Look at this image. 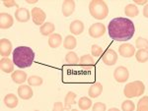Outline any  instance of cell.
Listing matches in <instances>:
<instances>
[{"mask_svg":"<svg viewBox=\"0 0 148 111\" xmlns=\"http://www.w3.org/2000/svg\"><path fill=\"white\" fill-rule=\"evenodd\" d=\"M109 35L113 41H127L134 35L135 27L132 21L128 18L118 17L109 23Z\"/></svg>","mask_w":148,"mask_h":111,"instance_id":"1","label":"cell"},{"mask_svg":"<svg viewBox=\"0 0 148 111\" xmlns=\"http://www.w3.org/2000/svg\"><path fill=\"white\" fill-rule=\"evenodd\" d=\"M13 62L20 69L29 68L35 60V52L29 46H18L13 51Z\"/></svg>","mask_w":148,"mask_h":111,"instance_id":"2","label":"cell"},{"mask_svg":"<svg viewBox=\"0 0 148 111\" xmlns=\"http://www.w3.org/2000/svg\"><path fill=\"white\" fill-rule=\"evenodd\" d=\"M89 12L96 20H104L109 15V7L102 0H93L89 3Z\"/></svg>","mask_w":148,"mask_h":111,"instance_id":"3","label":"cell"},{"mask_svg":"<svg viewBox=\"0 0 148 111\" xmlns=\"http://www.w3.org/2000/svg\"><path fill=\"white\" fill-rule=\"evenodd\" d=\"M145 91V86L141 81H134L125 85L123 93L127 98L138 97Z\"/></svg>","mask_w":148,"mask_h":111,"instance_id":"4","label":"cell"},{"mask_svg":"<svg viewBox=\"0 0 148 111\" xmlns=\"http://www.w3.org/2000/svg\"><path fill=\"white\" fill-rule=\"evenodd\" d=\"M31 16H32L33 22L37 26L44 25L47 18L46 12L42 10V9L39 8V7H35V8H33L31 10Z\"/></svg>","mask_w":148,"mask_h":111,"instance_id":"5","label":"cell"},{"mask_svg":"<svg viewBox=\"0 0 148 111\" xmlns=\"http://www.w3.org/2000/svg\"><path fill=\"white\" fill-rule=\"evenodd\" d=\"M118 59H119L118 54H116V52L114 49H111V48L106 49L102 55L103 62L107 66H114L118 62Z\"/></svg>","mask_w":148,"mask_h":111,"instance_id":"6","label":"cell"},{"mask_svg":"<svg viewBox=\"0 0 148 111\" xmlns=\"http://www.w3.org/2000/svg\"><path fill=\"white\" fill-rule=\"evenodd\" d=\"M89 35L93 39H99L106 34V27L102 23H95L89 28Z\"/></svg>","mask_w":148,"mask_h":111,"instance_id":"7","label":"cell"},{"mask_svg":"<svg viewBox=\"0 0 148 111\" xmlns=\"http://www.w3.org/2000/svg\"><path fill=\"white\" fill-rule=\"evenodd\" d=\"M114 78L118 83H125L130 78V72L127 68L123 66H119L114 71Z\"/></svg>","mask_w":148,"mask_h":111,"instance_id":"8","label":"cell"},{"mask_svg":"<svg viewBox=\"0 0 148 111\" xmlns=\"http://www.w3.org/2000/svg\"><path fill=\"white\" fill-rule=\"evenodd\" d=\"M135 47L130 43H123L119 46V53L121 56H123V58H130L135 54Z\"/></svg>","mask_w":148,"mask_h":111,"instance_id":"9","label":"cell"},{"mask_svg":"<svg viewBox=\"0 0 148 111\" xmlns=\"http://www.w3.org/2000/svg\"><path fill=\"white\" fill-rule=\"evenodd\" d=\"M96 64V60L93 58L92 55L90 54H85V55L81 56L80 61H79V65L81 66L83 70L85 71H89L91 70L93 67Z\"/></svg>","mask_w":148,"mask_h":111,"instance_id":"10","label":"cell"},{"mask_svg":"<svg viewBox=\"0 0 148 111\" xmlns=\"http://www.w3.org/2000/svg\"><path fill=\"white\" fill-rule=\"evenodd\" d=\"M17 93L19 97L24 100L31 99L33 97V94H34V91H33L31 86H29V85H21L18 88Z\"/></svg>","mask_w":148,"mask_h":111,"instance_id":"11","label":"cell"},{"mask_svg":"<svg viewBox=\"0 0 148 111\" xmlns=\"http://www.w3.org/2000/svg\"><path fill=\"white\" fill-rule=\"evenodd\" d=\"M13 25H14V18L9 13L2 12L0 14V28L2 30H7V29H10Z\"/></svg>","mask_w":148,"mask_h":111,"instance_id":"12","label":"cell"},{"mask_svg":"<svg viewBox=\"0 0 148 111\" xmlns=\"http://www.w3.org/2000/svg\"><path fill=\"white\" fill-rule=\"evenodd\" d=\"M12 43L9 39H2L0 41V55L2 56V58H6L7 56H9L12 52Z\"/></svg>","mask_w":148,"mask_h":111,"instance_id":"13","label":"cell"},{"mask_svg":"<svg viewBox=\"0 0 148 111\" xmlns=\"http://www.w3.org/2000/svg\"><path fill=\"white\" fill-rule=\"evenodd\" d=\"M32 18L31 13L28 9L26 8H18L15 11V19L20 23H26Z\"/></svg>","mask_w":148,"mask_h":111,"instance_id":"14","label":"cell"},{"mask_svg":"<svg viewBox=\"0 0 148 111\" xmlns=\"http://www.w3.org/2000/svg\"><path fill=\"white\" fill-rule=\"evenodd\" d=\"M11 79L15 84L23 85L26 81H28V75L24 71L17 70V71H14L11 74Z\"/></svg>","mask_w":148,"mask_h":111,"instance_id":"15","label":"cell"},{"mask_svg":"<svg viewBox=\"0 0 148 111\" xmlns=\"http://www.w3.org/2000/svg\"><path fill=\"white\" fill-rule=\"evenodd\" d=\"M75 6L76 4L73 0H65V1H63L61 9H62V14L64 17H69V16L72 15L74 11H75Z\"/></svg>","mask_w":148,"mask_h":111,"instance_id":"16","label":"cell"},{"mask_svg":"<svg viewBox=\"0 0 148 111\" xmlns=\"http://www.w3.org/2000/svg\"><path fill=\"white\" fill-rule=\"evenodd\" d=\"M69 30L73 35H79L84 32V24L80 20H75L69 25Z\"/></svg>","mask_w":148,"mask_h":111,"instance_id":"17","label":"cell"},{"mask_svg":"<svg viewBox=\"0 0 148 111\" xmlns=\"http://www.w3.org/2000/svg\"><path fill=\"white\" fill-rule=\"evenodd\" d=\"M103 93V85L101 83H94L88 89V95L90 98H97Z\"/></svg>","mask_w":148,"mask_h":111,"instance_id":"18","label":"cell"},{"mask_svg":"<svg viewBox=\"0 0 148 111\" xmlns=\"http://www.w3.org/2000/svg\"><path fill=\"white\" fill-rule=\"evenodd\" d=\"M14 62L13 60L9 59L8 57L2 58L0 61V67H1L2 72L6 73V74H10L14 72Z\"/></svg>","mask_w":148,"mask_h":111,"instance_id":"19","label":"cell"},{"mask_svg":"<svg viewBox=\"0 0 148 111\" xmlns=\"http://www.w3.org/2000/svg\"><path fill=\"white\" fill-rule=\"evenodd\" d=\"M54 30H56V26L51 22H46L40 27V32L44 37H47V35L49 37L52 34H54Z\"/></svg>","mask_w":148,"mask_h":111,"instance_id":"20","label":"cell"},{"mask_svg":"<svg viewBox=\"0 0 148 111\" xmlns=\"http://www.w3.org/2000/svg\"><path fill=\"white\" fill-rule=\"evenodd\" d=\"M19 103L18 97L14 93H9L4 97V104L8 108H15L17 107Z\"/></svg>","mask_w":148,"mask_h":111,"instance_id":"21","label":"cell"},{"mask_svg":"<svg viewBox=\"0 0 148 111\" xmlns=\"http://www.w3.org/2000/svg\"><path fill=\"white\" fill-rule=\"evenodd\" d=\"M62 37L59 34H52L49 37V45L51 48H57L61 45Z\"/></svg>","mask_w":148,"mask_h":111,"instance_id":"22","label":"cell"},{"mask_svg":"<svg viewBox=\"0 0 148 111\" xmlns=\"http://www.w3.org/2000/svg\"><path fill=\"white\" fill-rule=\"evenodd\" d=\"M77 46V41L74 35H67L63 41V47L68 50H72Z\"/></svg>","mask_w":148,"mask_h":111,"instance_id":"23","label":"cell"},{"mask_svg":"<svg viewBox=\"0 0 148 111\" xmlns=\"http://www.w3.org/2000/svg\"><path fill=\"white\" fill-rule=\"evenodd\" d=\"M75 98H76V93L73 91H68L66 93L65 97H64V107L65 109H70V107L73 104H75Z\"/></svg>","mask_w":148,"mask_h":111,"instance_id":"24","label":"cell"},{"mask_svg":"<svg viewBox=\"0 0 148 111\" xmlns=\"http://www.w3.org/2000/svg\"><path fill=\"white\" fill-rule=\"evenodd\" d=\"M125 14L126 17L134 18L137 17V15L139 14V10H138L136 5H134V4H127L125 7Z\"/></svg>","mask_w":148,"mask_h":111,"instance_id":"25","label":"cell"},{"mask_svg":"<svg viewBox=\"0 0 148 111\" xmlns=\"http://www.w3.org/2000/svg\"><path fill=\"white\" fill-rule=\"evenodd\" d=\"M78 106L81 110H88L92 106V100L90 97L87 96H82L80 97V99L78 100Z\"/></svg>","mask_w":148,"mask_h":111,"instance_id":"26","label":"cell"},{"mask_svg":"<svg viewBox=\"0 0 148 111\" xmlns=\"http://www.w3.org/2000/svg\"><path fill=\"white\" fill-rule=\"evenodd\" d=\"M65 61L67 62V64L75 66V65H77L78 63H79L80 58L78 57V55L75 52L70 51V52H68L65 55Z\"/></svg>","mask_w":148,"mask_h":111,"instance_id":"27","label":"cell"},{"mask_svg":"<svg viewBox=\"0 0 148 111\" xmlns=\"http://www.w3.org/2000/svg\"><path fill=\"white\" fill-rule=\"evenodd\" d=\"M135 58L139 63H145L148 61V50L147 49H139L135 52Z\"/></svg>","mask_w":148,"mask_h":111,"instance_id":"28","label":"cell"},{"mask_svg":"<svg viewBox=\"0 0 148 111\" xmlns=\"http://www.w3.org/2000/svg\"><path fill=\"white\" fill-rule=\"evenodd\" d=\"M28 84L29 86L31 87H40L42 85V83H44V80H42V77L40 76H30L28 78Z\"/></svg>","mask_w":148,"mask_h":111,"instance_id":"29","label":"cell"},{"mask_svg":"<svg viewBox=\"0 0 148 111\" xmlns=\"http://www.w3.org/2000/svg\"><path fill=\"white\" fill-rule=\"evenodd\" d=\"M136 111H148V96H142L138 100Z\"/></svg>","mask_w":148,"mask_h":111,"instance_id":"30","label":"cell"},{"mask_svg":"<svg viewBox=\"0 0 148 111\" xmlns=\"http://www.w3.org/2000/svg\"><path fill=\"white\" fill-rule=\"evenodd\" d=\"M135 46L138 48V50L139 49H147L148 50V41L144 37H137L135 41Z\"/></svg>","mask_w":148,"mask_h":111,"instance_id":"31","label":"cell"},{"mask_svg":"<svg viewBox=\"0 0 148 111\" xmlns=\"http://www.w3.org/2000/svg\"><path fill=\"white\" fill-rule=\"evenodd\" d=\"M135 104L132 100H125L121 103V110L123 111H134Z\"/></svg>","mask_w":148,"mask_h":111,"instance_id":"32","label":"cell"},{"mask_svg":"<svg viewBox=\"0 0 148 111\" xmlns=\"http://www.w3.org/2000/svg\"><path fill=\"white\" fill-rule=\"evenodd\" d=\"M91 53H92V56L99 57V56L103 55V53H104V49H103L101 46L97 45V44H93L92 47H91Z\"/></svg>","mask_w":148,"mask_h":111,"instance_id":"33","label":"cell"},{"mask_svg":"<svg viewBox=\"0 0 148 111\" xmlns=\"http://www.w3.org/2000/svg\"><path fill=\"white\" fill-rule=\"evenodd\" d=\"M92 111H107V106L103 102H96L93 105Z\"/></svg>","mask_w":148,"mask_h":111,"instance_id":"34","label":"cell"},{"mask_svg":"<svg viewBox=\"0 0 148 111\" xmlns=\"http://www.w3.org/2000/svg\"><path fill=\"white\" fill-rule=\"evenodd\" d=\"M64 109H65L64 104L59 102V101H57V102L53 104V109H52V111H64Z\"/></svg>","mask_w":148,"mask_h":111,"instance_id":"35","label":"cell"},{"mask_svg":"<svg viewBox=\"0 0 148 111\" xmlns=\"http://www.w3.org/2000/svg\"><path fill=\"white\" fill-rule=\"evenodd\" d=\"M3 4L5 5L6 7H8V8H11V7H18L17 3H16L15 1H13V0H5V1H3Z\"/></svg>","mask_w":148,"mask_h":111,"instance_id":"36","label":"cell"},{"mask_svg":"<svg viewBox=\"0 0 148 111\" xmlns=\"http://www.w3.org/2000/svg\"><path fill=\"white\" fill-rule=\"evenodd\" d=\"M134 3L135 4H138V5H146L148 3L147 0H134Z\"/></svg>","mask_w":148,"mask_h":111,"instance_id":"37","label":"cell"},{"mask_svg":"<svg viewBox=\"0 0 148 111\" xmlns=\"http://www.w3.org/2000/svg\"><path fill=\"white\" fill-rule=\"evenodd\" d=\"M143 16H144L145 18H148V3L144 6V8H143Z\"/></svg>","mask_w":148,"mask_h":111,"instance_id":"38","label":"cell"},{"mask_svg":"<svg viewBox=\"0 0 148 111\" xmlns=\"http://www.w3.org/2000/svg\"><path fill=\"white\" fill-rule=\"evenodd\" d=\"M26 2H27L28 4H35V3H37L38 1L37 0H27Z\"/></svg>","mask_w":148,"mask_h":111,"instance_id":"39","label":"cell"},{"mask_svg":"<svg viewBox=\"0 0 148 111\" xmlns=\"http://www.w3.org/2000/svg\"><path fill=\"white\" fill-rule=\"evenodd\" d=\"M108 111H120V110H119L118 108H114V107H113V108H110V109H109Z\"/></svg>","mask_w":148,"mask_h":111,"instance_id":"40","label":"cell"},{"mask_svg":"<svg viewBox=\"0 0 148 111\" xmlns=\"http://www.w3.org/2000/svg\"><path fill=\"white\" fill-rule=\"evenodd\" d=\"M67 111H79V110H77V109H68Z\"/></svg>","mask_w":148,"mask_h":111,"instance_id":"41","label":"cell"},{"mask_svg":"<svg viewBox=\"0 0 148 111\" xmlns=\"http://www.w3.org/2000/svg\"><path fill=\"white\" fill-rule=\"evenodd\" d=\"M34 111H40V110H34Z\"/></svg>","mask_w":148,"mask_h":111,"instance_id":"42","label":"cell"}]
</instances>
